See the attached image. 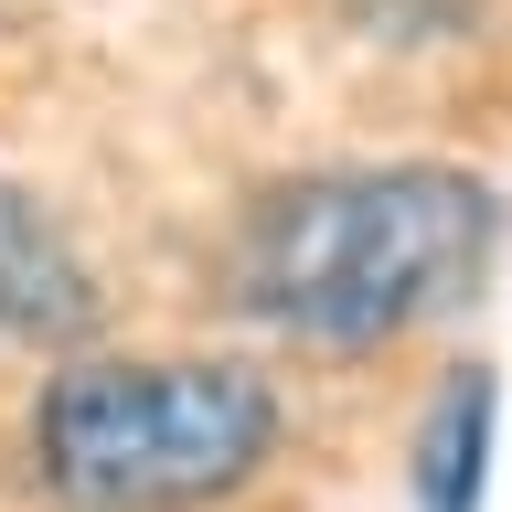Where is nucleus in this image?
Masks as SVG:
<instances>
[{"label":"nucleus","instance_id":"20e7f679","mask_svg":"<svg viewBox=\"0 0 512 512\" xmlns=\"http://www.w3.org/2000/svg\"><path fill=\"white\" fill-rule=\"evenodd\" d=\"M491 427H502V384L491 363H448L416 406V512H480L491 491Z\"/></svg>","mask_w":512,"mask_h":512},{"label":"nucleus","instance_id":"f03ea898","mask_svg":"<svg viewBox=\"0 0 512 512\" xmlns=\"http://www.w3.org/2000/svg\"><path fill=\"white\" fill-rule=\"evenodd\" d=\"M278 448V384L256 363H107L75 352L32 406V470L64 512H203Z\"/></svg>","mask_w":512,"mask_h":512},{"label":"nucleus","instance_id":"7ed1b4c3","mask_svg":"<svg viewBox=\"0 0 512 512\" xmlns=\"http://www.w3.org/2000/svg\"><path fill=\"white\" fill-rule=\"evenodd\" d=\"M0 331L54 352H75L96 331V267L22 182H0Z\"/></svg>","mask_w":512,"mask_h":512},{"label":"nucleus","instance_id":"f257e3e1","mask_svg":"<svg viewBox=\"0 0 512 512\" xmlns=\"http://www.w3.org/2000/svg\"><path fill=\"white\" fill-rule=\"evenodd\" d=\"M502 203L459 160H342L256 192L235 235V299L310 352H384L480 288Z\"/></svg>","mask_w":512,"mask_h":512}]
</instances>
